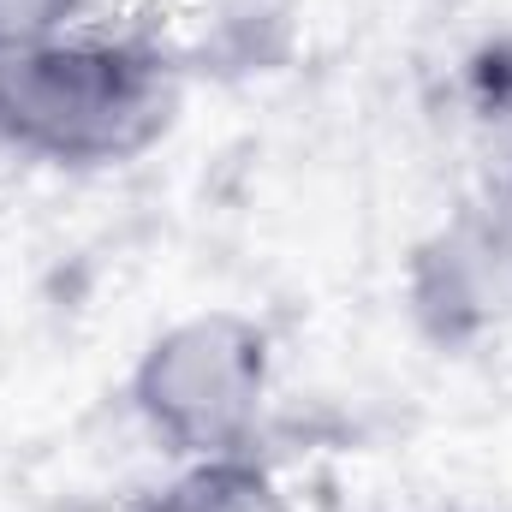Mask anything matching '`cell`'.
I'll return each mask as SVG.
<instances>
[{"instance_id": "3", "label": "cell", "mask_w": 512, "mask_h": 512, "mask_svg": "<svg viewBox=\"0 0 512 512\" xmlns=\"http://www.w3.org/2000/svg\"><path fill=\"white\" fill-rule=\"evenodd\" d=\"M405 304L435 346H471L512 322V209L495 197L441 221L405 268Z\"/></svg>"}, {"instance_id": "5", "label": "cell", "mask_w": 512, "mask_h": 512, "mask_svg": "<svg viewBox=\"0 0 512 512\" xmlns=\"http://www.w3.org/2000/svg\"><path fill=\"white\" fill-rule=\"evenodd\" d=\"M459 90H465V120H471L489 197L512 209V36H489L471 48Z\"/></svg>"}, {"instance_id": "6", "label": "cell", "mask_w": 512, "mask_h": 512, "mask_svg": "<svg viewBox=\"0 0 512 512\" xmlns=\"http://www.w3.org/2000/svg\"><path fill=\"white\" fill-rule=\"evenodd\" d=\"M84 0H0V48H24L42 36L72 30Z\"/></svg>"}, {"instance_id": "2", "label": "cell", "mask_w": 512, "mask_h": 512, "mask_svg": "<svg viewBox=\"0 0 512 512\" xmlns=\"http://www.w3.org/2000/svg\"><path fill=\"white\" fill-rule=\"evenodd\" d=\"M268 393H274V340L256 316L227 304L167 322L137 352L126 382L137 423L179 465L256 453Z\"/></svg>"}, {"instance_id": "1", "label": "cell", "mask_w": 512, "mask_h": 512, "mask_svg": "<svg viewBox=\"0 0 512 512\" xmlns=\"http://www.w3.org/2000/svg\"><path fill=\"white\" fill-rule=\"evenodd\" d=\"M179 66L149 36L60 30L0 48V149L96 173L149 155L179 120Z\"/></svg>"}, {"instance_id": "4", "label": "cell", "mask_w": 512, "mask_h": 512, "mask_svg": "<svg viewBox=\"0 0 512 512\" xmlns=\"http://www.w3.org/2000/svg\"><path fill=\"white\" fill-rule=\"evenodd\" d=\"M137 512H298V501L256 453H233L179 465V477L161 483Z\"/></svg>"}]
</instances>
